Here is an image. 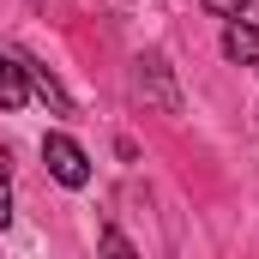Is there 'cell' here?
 I'll use <instances>...</instances> for the list:
<instances>
[{
    "label": "cell",
    "instance_id": "5",
    "mask_svg": "<svg viewBox=\"0 0 259 259\" xmlns=\"http://www.w3.org/2000/svg\"><path fill=\"white\" fill-rule=\"evenodd\" d=\"M24 72H30V97H42L55 115H72V97H66V84H61V78H55L42 61H30V55H24Z\"/></svg>",
    "mask_w": 259,
    "mask_h": 259
},
{
    "label": "cell",
    "instance_id": "2",
    "mask_svg": "<svg viewBox=\"0 0 259 259\" xmlns=\"http://www.w3.org/2000/svg\"><path fill=\"white\" fill-rule=\"evenodd\" d=\"M139 91H145L157 109L175 115V84H169V61H163V55H139Z\"/></svg>",
    "mask_w": 259,
    "mask_h": 259
},
{
    "label": "cell",
    "instance_id": "4",
    "mask_svg": "<svg viewBox=\"0 0 259 259\" xmlns=\"http://www.w3.org/2000/svg\"><path fill=\"white\" fill-rule=\"evenodd\" d=\"M24 103H30L24 55H6V49H0V109H24Z\"/></svg>",
    "mask_w": 259,
    "mask_h": 259
},
{
    "label": "cell",
    "instance_id": "3",
    "mask_svg": "<svg viewBox=\"0 0 259 259\" xmlns=\"http://www.w3.org/2000/svg\"><path fill=\"white\" fill-rule=\"evenodd\" d=\"M223 55H229L235 66H259V24L223 18Z\"/></svg>",
    "mask_w": 259,
    "mask_h": 259
},
{
    "label": "cell",
    "instance_id": "7",
    "mask_svg": "<svg viewBox=\"0 0 259 259\" xmlns=\"http://www.w3.org/2000/svg\"><path fill=\"white\" fill-rule=\"evenodd\" d=\"M199 6H205V12H217V18H241L253 0H199Z\"/></svg>",
    "mask_w": 259,
    "mask_h": 259
},
{
    "label": "cell",
    "instance_id": "8",
    "mask_svg": "<svg viewBox=\"0 0 259 259\" xmlns=\"http://www.w3.org/2000/svg\"><path fill=\"white\" fill-rule=\"evenodd\" d=\"M103 247H109V253H133V241L121 235V229H103Z\"/></svg>",
    "mask_w": 259,
    "mask_h": 259
},
{
    "label": "cell",
    "instance_id": "6",
    "mask_svg": "<svg viewBox=\"0 0 259 259\" xmlns=\"http://www.w3.org/2000/svg\"><path fill=\"white\" fill-rule=\"evenodd\" d=\"M12 223V169H6V151H0V229Z\"/></svg>",
    "mask_w": 259,
    "mask_h": 259
},
{
    "label": "cell",
    "instance_id": "1",
    "mask_svg": "<svg viewBox=\"0 0 259 259\" xmlns=\"http://www.w3.org/2000/svg\"><path fill=\"white\" fill-rule=\"evenodd\" d=\"M42 163H49V175L61 187H84L91 181V157H84V145L72 133H42Z\"/></svg>",
    "mask_w": 259,
    "mask_h": 259
}]
</instances>
